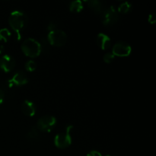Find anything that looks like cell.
I'll return each mask as SVG.
<instances>
[{
	"label": "cell",
	"mask_w": 156,
	"mask_h": 156,
	"mask_svg": "<svg viewBox=\"0 0 156 156\" xmlns=\"http://www.w3.org/2000/svg\"><path fill=\"white\" fill-rule=\"evenodd\" d=\"M132 51V48L129 44L124 42H118L115 44L113 47L112 53L114 56L120 57H126L129 56Z\"/></svg>",
	"instance_id": "cell-6"
},
{
	"label": "cell",
	"mask_w": 156,
	"mask_h": 156,
	"mask_svg": "<svg viewBox=\"0 0 156 156\" xmlns=\"http://www.w3.org/2000/svg\"><path fill=\"white\" fill-rule=\"evenodd\" d=\"M83 9L82 2L79 0L73 1L69 5V10L73 12H80Z\"/></svg>",
	"instance_id": "cell-13"
},
{
	"label": "cell",
	"mask_w": 156,
	"mask_h": 156,
	"mask_svg": "<svg viewBox=\"0 0 156 156\" xmlns=\"http://www.w3.org/2000/svg\"><path fill=\"white\" fill-rule=\"evenodd\" d=\"M132 9V5L128 2H123L117 9V12L120 14H126L129 12H130Z\"/></svg>",
	"instance_id": "cell-14"
},
{
	"label": "cell",
	"mask_w": 156,
	"mask_h": 156,
	"mask_svg": "<svg viewBox=\"0 0 156 156\" xmlns=\"http://www.w3.org/2000/svg\"><path fill=\"white\" fill-rule=\"evenodd\" d=\"M28 82V79L27 76L22 72H18L15 73L13 77L8 81L9 87L13 86L14 85H24Z\"/></svg>",
	"instance_id": "cell-9"
},
{
	"label": "cell",
	"mask_w": 156,
	"mask_h": 156,
	"mask_svg": "<svg viewBox=\"0 0 156 156\" xmlns=\"http://www.w3.org/2000/svg\"><path fill=\"white\" fill-rule=\"evenodd\" d=\"M149 22L150 23V24H155L156 22V18H155V16L154 14H151V15H149Z\"/></svg>",
	"instance_id": "cell-19"
},
{
	"label": "cell",
	"mask_w": 156,
	"mask_h": 156,
	"mask_svg": "<svg viewBox=\"0 0 156 156\" xmlns=\"http://www.w3.org/2000/svg\"><path fill=\"white\" fill-rule=\"evenodd\" d=\"M104 61H105L106 63H111L113 60L114 59V56L113 53H106V54L104 56Z\"/></svg>",
	"instance_id": "cell-18"
},
{
	"label": "cell",
	"mask_w": 156,
	"mask_h": 156,
	"mask_svg": "<svg viewBox=\"0 0 156 156\" xmlns=\"http://www.w3.org/2000/svg\"><path fill=\"white\" fill-rule=\"evenodd\" d=\"M73 126L69 125L67 126L66 133L57 134L55 136L54 144L55 146L59 149H65L69 146L72 143V137L70 135V132L73 129Z\"/></svg>",
	"instance_id": "cell-3"
},
{
	"label": "cell",
	"mask_w": 156,
	"mask_h": 156,
	"mask_svg": "<svg viewBox=\"0 0 156 156\" xmlns=\"http://www.w3.org/2000/svg\"><path fill=\"white\" fill-rule=\"evenodd\" d=\"M36 62L33 60H29L27 61L25 63V69L29 72H33L36 69Z\"/></svg>",
	"instance_id": "cell-17"
},
{
	"label": "cell",
	"mask_w": 156,
	"mask_h": 156,
	"mask_svg": "<svg viewBox=\"0 0 156 156\" xmlns=\"http://www.w3.org/2000/svg\"><path fill=\"white\" fill-rule=\"evenodd\" d=\"M87 156H102V155L98 151H91Z\"/></svg>",
	"instance_id": "cell-20"
},
{
	"label": "cell",
	"mask_w": 156,
	"mask_h": 156,
	"mask_svg": "<svg viewBox=\"0 0 156 156\" xmlns=\"http://www.w3.org/2000/svg\"><path fill=\"white\" fill-rule=\"evenodd\" d=\"M9 22L12 30L16 34L18 41H20L21 38V30L27 22L26 15L21 11H14L9 16Z\"/></svg>",
	"instance_id": "cell-1"
},
{
	"label": "cell",
	"mask_w": 156,
	"mask_h": 156,
	"mask_svg": "<svg viewBox=\"0 0 156 156\" xmlns=\"http://www.w3.org/2000/svg\"><path fill=\"white\" fill-rule=\"evenodd\" d=\"M119 13L115 7L113 5L110 6L108 9H106L104 13L103 23L105 25H112L114 24L118 20Z\"/></svg>",
	"instance_id": "cell-7"
},
{
	"label": "cell",
	"mask_w": 156,
	"mask_h": 156,
	"mask_svg": "<svg viewBox=\"0 0 156 156\" xmlns=\"http://www.w3.org/2000/svg\"><path fill=\"white\" fill-rule=\"evenodd\" d=\"M56 123V120L53 116H44L38 120L37 127L43 132H50Z\"/></svg>",
	"instance_id": "cell-5"
},
{
	"label": "cell",
	"mask_w": 156,
	"mask_h": 156,
	"mask_svg": "<svg viewBox=\"0 0 156 156\" xmlns=\"http://www.w3.org/2000/svg\"><path fill=\"white\" fill-rule=\"evenodd\" d=\"M47 38L51 45L55 47H62L66 43L67 35L61 30H53L49 32Z\"/></svg>",
	"instance_id": "cell-4"
},
{
	"label": "cell",
	"mask_w": 156,
	"mask_h": 156,
	"mask_svg": "<svg viewBox=\"0 0 156 156\" xmlns=\"http://www.w3.org/2000/svg\"><path fill=\"white\" fill-rule=\"evenodd\" d=\"M3 51H4V47L2 45H0V54H2Z\"/></svg>",
	"instance_id": "cell-22"
},
{
	"label": "cell",
	"mask_w": 156,
	"mask_h": 156,
	"mask_svg": "<svg viewBox=\"0 0 156 156\" xmlns=\"http://www.w3.org/2000/svg\"><path fill=\"white\" fill-rule=\"evenodd\" d=\"M21 111L23 114L28 117H33L36 113V108L34 104L28 100H25L21 105Z\"/></svg>",
	"instance_id": "cell-11"
},
{
	"label": "cell",
	"mask_w": 156,
	"mask_h": 156,
	"mask_svg": "<svg viewBox=\"0 0 156 156\" xmlns=\"http://www.w3.org/2000/svg\"><path fill=\"white\" fill-rule=\"evenodd\" d=\"M27 137L30 140H36L38 137V132L37 129H36V127H32L31 129L29 130V132L27 133Z\"/></svg>",
	"instance_id": "cell-16"
},
{
	"label": "cell",
	"mask_w": 156,
	"mask_h": 156,
	"mask_svg": "<svg viewBox=\"0 0 156 156\" xmlns=\"http://www.w3.org/2000/svg\"><path fill=\"white\" fill-rule=\"evenodd\" d=\"M11 35H12V34L8 28L1 29L0 30V41L7 42L9 38L11 37Z\"/></svg>",
	"instance_id": "cell-15"
},
{
	"label": "cell",
	"mask_w": 156,
	"mask_h": 156,
	"mask_svg": "<svg viewBox=\"0 0 156 156\" xmlns=\"http://www.w3.org/2000/svg\"><path fill=\"white\" fill-rule=\"evenodd\" d=\"M15 66V61L10 55H4L0 59V68L5 73L13 70Z\"/></svg>",
	"instance_id": "cell-8"
},
{
	"label": "cell",
	"mask_w": 156,
	"mask_h": 156,
	"mask_svg": "<svg viewBox=\"0 0 156 156\" xmlns=\"http://www.w3.org/2000/svg\"><path fill=\"white\" fill-rule=\"evenodd\" d=\"M106 156H111V155H106Z\"/></svg>",
	"instance_id": "cell-23"
},
{
	"label": "cell",
	"mask_w": 156,
	"mask_h": 156,
	"mask_svg": "<svg viewBox=\"0 0 156 156\" xmlns=\"http://www.w3.org/2000/svg\"><path fill=\"white\" fill-rule=\"evenodd\" d=\"M21 50L24 55L28 57H37L41 52V46L40 43L33 38H27L23 42Z\"/></svg>",
	"instance_id": "cell-2"
},
{
	"label": "cell",
	"mask_w": 156,
	"mask_h": 156,
	"mask_svg": "<svg viewBox=\"0 0 156 156\" xmlns=\"http://www.w3.org/2000/svg\"><path fill=\"white\" fill-rule=\"evenodd\" d=\"M96 43H97L98 46L100 47L101 50H108L111 44V38L108 36L107 34L103 33L99 34L96 38Z\"/></svg>",
	"instance_id": "cell-10"
},
{
	"label": "cell",
	"mask_w": 156,
	"mask_h": 156,
	"mask_svg": "<svg viewBox=\"0 0 156 156\" xmlns=\"http://www.w3.org/2000/svg\"><path fill=\"white\" fill-rule=\"evenodd\" d=\"M4 96H5L4 92H3L2 89L0 88V105H1V104L3 102V101H4Z\"/></svg>",
	"instance_id": "cell-21"
},
{
	"label": "cell",
	"mask_w": 156,
	"mask_h": 156,
	"mask_svg": "<svg viewBox=\"0 0 156 156\" xmlns=\"http://www.w3.org/2000/svg\"><path fill=\"white\" fill-rule=\"evenodd\" d=\"M87 3L95 13H101L102 12V5L101 2L97 1V0H93V1L87 2Z\"/></svg>",
	"instance_id": "cell-12"
}]
</instances>
